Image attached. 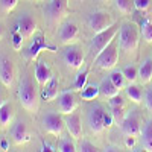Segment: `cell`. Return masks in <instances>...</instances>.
Listing matches in <instances>:
<instances>
[{
  "label": "cell",
  "mask_w": 152,
  "mask_h": 152,
  "mask_svg": "<svg viewBox=\"0 0 152 152\" xmlns=\"http://www.w3.org/2000/svg\"><path fill=\"white\" fill-rule=\"evenodd\" d=\"M38 97L40 96H38V91L34 87L32 81L28 76H24L18 85V100H20L21 107L28 113L35 114L38 111V108H40V99Z\"/></svg>",
  "instance_id": "obj_1"
},
{
  "label": "cell",
  "mask_w": 152,
  "mask_h": 152,
  "mask_svg": "<svg viewBox=\"0 0 152 152\" xmlns=\"http://www.w3.org/2000/svg\"><path fill=\"white\" fill-rule=\"evenodd\" d=\"M119 47L125 53H132L138 49V31L134 24L123 23L119 31Z\"/></svg>",
  "instance_id": "obj_2"
},
{
  "label": "cell",
  "mask_w": 152,
  "mask_h": 152,
  "mask_svg": "<svg viewBox=\"0 0 152 152\" xmlns=\"http://www.w3.org/2000/svg\"><path fill=\"white\" fill-rule=\"evenodd\" d=\"M120 31V26L117 23H114L111 28H108L107 31H102V32H99V34H94L93 37V40H91V44H90V50H91V53L94 55V58L102 52V50L116 38V35L119 34Z\"/></svg>",
  "instance_id": "obj_3"
},
{
  "label": "cell",
  "mask_w": 152,
  "mask_h": 152,
  "mask_svg": "<svg viewBox=\"0 0 152 152\" xmlns=\"http://www.w3.org/2000/svg\"><path fill=\"white\" fill-rule=\"evenodd\" d=\"M117 43L116 40H113L102 52H100L96 58H94V64L102 69V70H113L114 67L117 66L119 61V52H117Z\"/></svg>",
  "instance_id": "obj_4"
},
{
  "label": "cell",
  "mask_w": 152,
  "mask_h": 152,
  "mask_svg": "<svg viewBox=\"0 0 152 152\" xmlns=\"http://www.w3.org/2000/svg\"><path fill=\"white\" fill-rule=\"evenodd\" d=\"M120 129L126 137H138L142 134V117L137 110H131L120 122Z\"/></svg>",
  "instance_id": "obj_5"
},
{
  "label": "cell",
  "mask_w": 152,
  "mask_h": 152,
  "mask_svg": "<svg viewBox=\"0 0 152 152\" xmlns=\"http://www.w3.org/2000/svg\"><path fill=\"white\" fill-rule=\"evenodd\" d=\"M87 23H88V28H90L94 34H99V32L107 31L108 28H111L113 24L116 23V20H114V17L107 11H94L90 14Z\"/></svg>",
  "instance_id": "obj_6"
},
{
  "label": "cell",
  "mask_w": 152,
  "mask_h": 152,
  "mask_svg": "<svg viewBox=\"0 0 152 152\" xmlns=\"http://www.w3.org/2000/svg\"><path fill=\"white\" fill-rule=\"evenodd\" d=\"M41 50H50V52H56V47L49 44L46 41V38L43 34H38V35H34V40L31 41L29 47L26 49L24 52V59L26 61H35L40 55Z\"/></svg>",
  "instance_id": "obj_7"
},
{
  "label": "cell",
  "mask_w": 152,
  "mask_h": 152,
  "mask_svg": "<svg viewBox=\"0 0 152 152\" xmlns=\"http://www.w3.org/2000/svg\"><path fill=\"white\" fill-rule=\"evenodd\" d=\"M43 125H44V129L46 132L52 134L55 137H61L62 131L66 128V122L62 119L61 113H55V111H49L46 113V116L43 119Z\"/></svg>",
  "instance_id": "obj_8"
},
{
  "label": "cell",
  "mask_w": 152,
  "mask_h": 152,
  "mask_svg": "<svg viewBox=\"0 0 152 152\" xmlns=\"http://www.w3.org/2000/svg\"><path fill=\"white\" fill-rule=\"evenodd\" d=\"M104 116H105V110H104L102 105H99V104H94L90 110H88L87 122H88V128H90L91 132L100 134V132L105 129Z\"/></svg>",
  "instance_id": "obj_9"
},
{
  "label": "cell",
  "mask_w": 152,
  "mask_h": 152,
  "mask_svg": "<svg viewBox=\"0 0 152 152\" xmlns=\"http://www.w3.org/2000/svg\"><path fill=\"white\" fill-rule=\"evenodd\" d=\"M69 0H49L44 6V14L50 23H58L67 12Z\"/></svg>",
  "instance_id": "obj_10"
},
{
  "label": "cell",
  "mask_w": 152,
  "mask_h": 152,
  "mask_svg": "<svg viewBox=\"0 0 152 152\" xmlns=\"http://www.w3.org/2000/svg\"><path fill=\"white\" fill-rule=\"evenodd\" d=\"M62 61L66 62V66L69 69L79 70L84 66L85 58H84V53H82V50L79 47L70 46V47L64 49V52H62Z\"/></svg>",
  "instance_id": "obj_11"
},
{
  "label": "cell",
  "mask_w": 152,
  "mask_h": 152,
  "mask_svg": "<svg viewBox=\"0 0 152 152\" xmlns=\"http://www.w3.org/2000/svg\"><path fill=\"white\" fill-rule=\"evenodd\" d=\"M79 37V28L78 24L73 23V21H66L59 26V31H58V38L62 44L66 46H70L73 44Z\"/></svg>",
  "instance_id": "obj_12"
},
{
  "label": "cell",
  "mask_w": 152,
  "mask_h": 152,
  "mask_svg": "<svg viewBox=\"0 0 152 152\" xmlns=\"http://www.w3.org/2000/svg\"><path fill=\"white\" fill-rule=\"evenodd\" d=\"M78 108V100H76V96L73 91H64L58 96V111L61 114H72L76 111Z\"/></svg>",
  "instance_id": "obj_13"
},
{
  "label": "cell",
  "mask_w": 152,
  "mask_h": 152,
  "mask_svg": "<svg viewBox=\"0 0 152 152\" xmlns=\"http://www.w3.org/2000/svg\"><path fill=\"white\" fill-rule=\"evenodd\" d=\"M14 78H15V69L12 61L9 58L0 56V81H2V84L9 88L14 82Z\"/></svg>",
  "instance_id": "obj_14"
},
{
  "label": "cell",
  "mask_w": 152,
  "mask_h": 152,
  "mask_svg": "<svg viewBox=\"0 0 152 152\" xmlns=\"http://www.w3.org/2000/svg\"><path fill=\"white\" fill-rule=\"evenodd\" d=\"M15 26L20 29V32L23 34L24 40L26 38H31L34 37L35 31H37V21L34 20V17H31L29 14H23L17 18L15 21Z\"/></svg>",
  "instance_id": "obj_15"
},
{
  "label": "cell",
  "mask_w": 152,
  "mask_h": 152,
  "mask_svg": "<svg viewBox=\"0 0 152 152\" xmlns=\"http://www.w3.org/2000/svg\"><path fill=\"white\" fill-rule=\"evenodd\" d=\"M66 122V128L70 134V137H73L75 140H79L82 137V122H81V116L76 113L67 114V117L64 119Z\"/></svg>",
  "instance_id": "obj_16"
},
{
  "label": "cell",
  "mask_w": 152,
  "mask_h": 152,
  "mask_svg": "<svg viewBox=\"0 0 152 152\" xmlns=\"http://www.w3.org/2000/svg\"><path fill=\"white\" fill-rule=\"evenodd\" d=\"M11 137H12V140H14L15 145H24L31 140V131L26 126V123L17 122L11 128Z\"/></svg>",
  "instance_id": "obj_17"
},
{
  "label": "cell",
  "mask_w": 152,
  "mask_h": 152,
  "mask_svg": "<svg viewBox=\"0 0 152 152\" xmlns=\"http://www.w3.org/2000/svg\"><path fill=\"white\" fill-rule=\"evenodd\" d=\"M53 78V73H52V69H50V66L47 64L46 61H37L35 64V79L38 82V85H40L41 88Z\"/></svg>",
  "instance_id": "obj_18"
},
{
  "label": "cell",
  "mask_w": 152,
  "mask_h": 152,
  "mask_svg": "<svg viewBox=\"0 0 152 152\" xmlns=\"http://www.w3.org/2000/svg\"><path fill=\"white\" fill-rule=\"evenodd\" d=\"M58 96H59L58 81H56V78L53 76V78L41 88V97H43V100H46V102H52V100L58 99Z\"/></svg>",
  "instance_id": "obj_19"
},
{
  "label": "cell",
  "mask_w": 152,
  "mask_h": 152,
  "mask_svg": "<svg viewBox=\"0 0 152 152\" xmlns=\"http://www.w3.org/2000/svg\"><path fill=\"white\" fill-rule=\"evenodd\" d=\"M138 78L142 84H148L152 81V58H146L138 67Z\"/></svg>",
  "instance_id": "obj_20"
},
{
  "label": "cell",
  "mask_w": 152,
  "mask_h": 152,
  "mask_svg": "<svg viewBox=\"0 0 152 152\" xmlns=\"http://www.w3.org/2000/svg\"><path fill=\"white\" fill-rule=\"evenodd\" d=\"M12 119H14V108L9 102H5L2 107H0V125L6 128V126L11 125Z\"/></svg>",
  "instance_id": "obj_21"
},
{
  "label": "cell",
  "mask_w": 152,
  "mask_h": 152,
  "mask_svg": "<svg viewBox=\"0 0 152 152\" xmlns=\"http://www.w3.org/2000/svg\"><path fill=\"white\" fill-rule=\"evenodd\" d=\"M99 88H100V94H104L105 97H113V96L119 94V91H120L119 88L113 84V81L110 79V76H108V78H104L102 81H100Z\"/></svg>",
  "instance_id": "obj_22"
},
{
  "label": "cell",
  "mask_w": 152,
  "mask_h": 152,
  "mask_svg": "<svg viewBox=\"0 0 152 152\" xmlns=\"http://www.w3.org/2000/svg\"><path fill=\"white\" fill-rule=\"evenodd\" d=\"M99 94H100V88H99L97 84L85 85V87H84V90H81V99H82V100H87V102L97 99Z\"/></svg>",
  "instance_id": "obj_23"
},
{
  "label": "cell",
  "mask_w": 152,
  "mask_h": 152,
  "mask_svg": "<svg viewBox=\"0 0 152 152\" xmlns=\"http://www.w3.org/2000/svg\"><path fill=\"white\" fill-rule=\"evenodd\" d=\"M125 90H126V96H128L134 104H142L143 102V90L138 85H135L134 82L129 84Z\"/></svg>",
  "instance_id": "obj_24"
},
{
  "label": "cell",
  "mask_w": 152,
  "mask_h": 152,
  "mask_svg": "<svg viewBox=\"0 0 152 152\" xmlns=\"http://www.w3.org/2000/svg\"><path fill=\"white\" fill-rule=\"evenodd\" d=\"M142 143L146 151L152 152V120H149L142 129Z\"/></svg>",
  "instance_id": "obj_25"
},
{
  "label": "cell",
  "mask_w": 152,
  "mask_h": 152,
  "mask_svg": "<svg viewBox=\"0 0 152 152\" xmlns=\"http://www.w3.org/2000/svg\"><path fill=\"white\" fill-rule=\"evenodd\" d=\"M88 73H90V70L85 67L82 72H79L78 75H76L75 82H73V90H75V91L84 90V87L87 85V81H88Z\"/></svg>",
  "instance_id": "obj_26"
},
{
  "label": "cell",
  "mask_w": 152,
  "mask_h": 152,
  "mask_svg": "<svg viewBox=\"0 0 152 152\" xmlns=\"http://www.w3.org/2000/svg\"><path fill=\"white\" fill-rule=\"evenodd\" d=\"M140 34L146 40V43H152V23L149 18L140 20Z\"/></svg>",
  "instance_id": "obj_27"
},
{
  "label": "cell",
  "mask_w": 152,
  "mask_h": 152,
  "mask_svg": "<svg viewBox=\"0 0 152 152\" xmlns=\"http://www.w3.org/2000/svg\"><path fill=\"white\" fill-rule=\"evenodd\" d=\"M110 79L113 81V84L116 85L119 90H123L125 85H126V78L122 70H113L111 75H110Z\"/></svg>",
  "instance_id": "obj_28"
},
{
  "label": "cell",
  "mask_w": 152,
  "mask_h": 152,
  "mask_svg": "<svg viewBox=\"0 0 152 152\" xmlns=\"http://www.w3.org/2000/svg\"><path fill=\"white\" fill-rule=\"evenodd\" d=\"M58 151L61 152H75L78 151V148H76L75 145V138L72 137H66V138H61L59 143H58Z\"/></svg>",
  "instance_id": "obj_29"
},
{
  "label": "cell",
  "mask_w": 152,
  "mask_h": 152,
  "mask_svg": "<svg viewBox=\"0 0 152 152\" xmlns=\"http://www.w3.org/2000/svg\"><path fill=\"white\" fill-rule=\"evenodd\" d=\"M11 38H12V47H14L15 50H21V46H23V41H24V37H23V34L20 32V29H18L17 26H14V29H12Z\"/></svg>",
  "instance_id": "obj_30"
},
{
  "label": "cell",
  "mask_w": 152,
  "mask_h": 152,
  "mask_svg": "<svg viewBox=\"0 0 152 152\" xmlns=\"http://www.w3.org/2000/svg\"><path fill=\"white\" fill-rule=\"evenodd\" d=\"M116 2V8L122 14H131L132 6H134V0H114Z\"/></svg>",
  "instance_id": "obj_31"
},
{
  "label": "cell",
  "mask_w": 152,
  "mask_h": 152,
  "mask_svg": "<svg viewBox=\"0 0 152 152\" xmlns=\"http://www.w3.org/2000/svg\"><path fill=\"white\" fill-rule=\"evenodd\" d=\"M123 75H125V78H126V81H128L129 84H132V82H135L137 81V78H138V69L135 67V66H126V67H123Z\"/></svg>",
  "instance_id": "obj_32"
},
{
  "label": "cell",
  "mask_w": 152,
  "mask_h": 152,
  "mask_svg": "<svg viewBox=\"0 0 152 152\" xmlns=\"http://www.w3.org/2000/svg\"><path fill=\"white\" fill-rule=\"evenodd\" d=\"M18 3V0H0V9H2L5 14L11 12Z\"/></svg>",
  "instance_id": "obj_33"
},
{
  "label": "cell",
  "mask_w": 152,
  "mask_h": 152,
  "mask_svg": "<svg viewBox=\"0 0 152 152\" xmlns=\"http://www.w3.org/2000/svg\"><path fill=\"white\" fill-rule=\"evenodd\" d=\"M111 114L116 122H122L123 117H125V108L123 105L122 107H111Z\"/></svg>",
  "instance_id": "obj_34"
},
{
  "label": "cell",
  "mask_w": 152,
  "mask_h": 152,
  "mask_svg": "<svg viewBox=\"0 0 152 152\" xmlns=\"http://www.w3.org/2000/svg\"><path fill=\"white\" fill-rule=\"evenodd\" d=\"M78 151H81V152H96L97 151V146H94L91 142H88V140H82L79 143Z\"/></svg>",
  "instance_id": "obj_35"
},
{
  "label": "cell",
  "mask_w": 152,
  "mask_h": 152,
  "mask_svg": "<svg viewBox=\"0 0 152 152\" xmlns=\"http://www.w3.org/2000/svg\"><path fill=\"white\" fill-rule=\"evenodd\" d=\"M151 3H152V0H134V8L137 11H148L151 8Z\"/></svg>",
  "instance_id": "obj_36"
},
{
  "label": "cell",
  "mask_w": 152,
  "mask_h": 152,
  "mask_svg": "<svg viewBox=\"0 0 152 152\" xmlns=\"http://www.w3.org/2000/svg\"><path fill=\"white\" fill-rule=\"evenodd\" d=\"M125 107V99L120 96V94H116V96H113L110 97V107Z\"/></svg>",
  "instance_id": "obj_37"
},
{
  "label": "cell",
  "mask_w": 152,
  "mask_h": 152,
  "mask_svg": "<svg viewBox=\"0 0 152 152\" xmlns=\"http://www.w3.org/2000/svg\"><path fill=\"white\" fill-rule=\"evenodd\" d=\"M145 105H146L148 111L152 114V88H149L145 94Z\"/></svg>",
  "instance_id": "obj_38"
},
{
  "label": "cell",
  "mask_w": 152,
  "mask_h": 152,
  "mask_svg": "<svg viewBox=\"0 0 152 152\" xmlns=\"http://www.w3.org/2000/svg\"><path fill=\"white\" fill-rule=\"evenodd\" d=\"M113 122H114L113 114H111V113H108V111H105V116H104V125H105V129H108V128H110V126L113 125Z\"/></svg>",
  "instance_id": "obj_39"
},
{
  "label": "cell",
  "mask_w": 152,
  "mask_h": 152,
  "mask_svg": "<svg viewBox=\"0 0 152 152\" xmlns=\"http://www.w3.org/2000/svg\"><path fill=\"white\" fill-rule=\"evenodd\" d=\"M41 151L43 152H55V151H58L53 145H50V143H47L46 140H41Z\"/></svg>",
  "instance_id": "obj_40"
},
{
  "label": "cell",
  "mask_w": 152,
  "mask_h": 152,
  "mask_svg": "<svg viewBox=\"0 0 152 152\" xmlns=\"http://www.w3.org/2000/svg\"><path fill=\"white\" fill-rule=\"evenodd\" d=\"M125 145H126V148H132L135 145V137H126L125 138Z\"/></svg>",
  "instance_id": "obj_41"
},
{
  "label": "cell",
  "mask_w": 152,
  "mask_h": 152,
  "mask_svg": "<svg viewBox=\"0 0 152 152\" xmlns=\"http://www.w3.org/2000/svg\"><path fill=\"white\" fill-rule=\"evenodd\" d=\"M0 148H2V151H8L9 149V143L6 138H0Z\"/></svg>",
  "instance_id": "obj_42"
},
{
  "label": "cell",
  "mask_w": 152,
  "mask_h": 152,
  "mask_svg": "<svg viewBox=\"0 0 152 152\" xmlns=\"http://www.w3.org/2000/svg\"><path fill=\"white\" fill-rule=\"evenodd\" d=\"M6 102V99H5V96H3V93L2 91H0V107H2L3 104Z\"/></svg>",
  "instance_id": "obj_43"
},
{
  "label": "cell",
  "mask_w": 152,
  "mask_h": 152,
  "mask_svg": "<svg viewBox=\"0 0 152 152\" xmlns=\"http://www.w3.org/2000/svg\"><path fill=\"white\" fill-rule=\"evenodd\" d=\"M0 37H2V32H0Z\"/></svg>",
  "instance_id": "obj_44"
},
{
  "label": "cell",
  "mask_w": 152,
  "mask_h": 152,
  "mask_svg": "<svg viewBox=\"0 0 152 152\" xmlns=\"http://www.w3.org/2000/svg\"><path fill=\"white\" fill-rule=\"evenodd\" d=\"M0 149H2V148H0Z\"/></svg>",
  "instance_id": "obj_45"
}]
</instances>
